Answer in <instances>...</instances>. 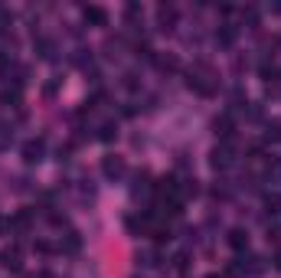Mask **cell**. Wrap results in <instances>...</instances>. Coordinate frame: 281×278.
<instances>
[{
    "instance_id": "cell-1",
    "label": "cell",
    "mask_w": 281,
    "mask_h": 278,
    "mask_svg": "<svg viewBox=\"0 0 281 278\" xmlns=\"http://www.w3.org/2000/svg\"><path fill=\"white\" fill-rule=\"evenodd\" d=\"M0 259H4V265L10 268V272H20V265H23V262H20V246L4 249V255H0Z\"/></svg>"
},
{
    "instance_id": "cell-2",
    "label": "cell",
    "mask_w": 281,
    "mask_h": 278,
    "mask_svg": "<svg viewBox=\"0 0 281 278\" xmlns=\"http://www.w3.org/2000/svg\"><path fill=\"white\" fill-rule=\"evenodd\" d=\"M43 157V141H26L23 144V161L26 164H36Z\"/></svg>"
},
{
    "instance_id": "cell-3",
    "label": "cell",
    "mask_w": 281,
    "mask_h": 278,
    "mask_svg": "<svg viewBox=\"0 0 281 278\" xmlns=\"http://www.w3.org/2000/svg\"><path fill=\"white\" fill-rule=\"evenodd\" d=\"M229 164H232V151H229V148H216V154H212V167L226 170Z\"/></svg>"
},
{
    "instance_id": "cell-4",
    "label": "cell",
    "mask_w": 281,
    "mask_h": 278,
    "mask_svg": "<svg viewBox=\"0 0 281 278\" xmlns=\"http://www.w3.org/2000/svg\"><path fill=\"white\" fill-rule=\"evenodd\" d=\"M105 173H108V177H121V173H125L121 157H108V161H105Z\"/></svg>"
},
{
    "instance_id": "cell-5",
    "label": "cell",
    "mask_w": 281,
    "mask_h": 278,
    "mask_svg": "<svg viewBox=\"0 0 281 278\" xmlns=\"http://www.w3.org/2000/svg\"><path fill=\"white\" fill-rule=\"evenodd\" d=\"M229 246H232V249H242V246H249V236H245L242 229H232V233H229Z\"/></svg>"
},
{
    "instance_id": "cell-6",
    "label": "cell",
    "mask_w": 281,
    "mask_h": 278,
    "mask_svg": "<svg viewBox=\"0 0 281 278\" xmlns=\"http://www.w3.org/2000/svg\"><path fill=\"white\" fill-rule=\"evenodd\" d=\"M216 134L232 137V118H229V115H226V118H216Z\"/></svg>"
},
{
    "instance_id": "cell-7",
    "label": "cell",
    "mask_w": 281,
    "mask_h": 278,
    "mask_svg": "<svg viewBox=\"0 0 281 278\" xmlns=\"http://www.w3.org/2000/svg\"><path fill=\"white\" fill-rule=\"evenodd\" d=\"M85 17H88V20H95V23H105V13H101L98 7H92V10H85Z\"/></svg>"
},
{
    "instance_id": "cell-8",
    "label": "cell",
    "mask_w": 281,
    "mask_h": 278,
    "mask_svg": "<svg viewBox=\"0 0 281 278\" xmlns=\"http://www.w3.org/2000/svg\"><path fill=\"white\" fill-rule=\"evenodd\" d=\"M265 134L278 141V137H281V121H268V131H265Z\"/></svg>"
},
{
    "instance_id": "cell-9",
    "label": "cell",
    "mask_w": 281,
    "mask_h": 278,
    "mask_svg": "<svg viewBox=\"0 0 281 278\" xmlns=\"http://www.w3.org/2000/svg\"><path fill=\"white\" fill-rule=\"evenodd\" d=\"M265 206H268L271 213H278L281 210V197H268V200H265Z\"/></svg>"
},
{
    "instance_id": "cell-10",
    "label": "cell",
    "mask_w": 281,
    "mask_h": 278,
    "mask_svg": "<svg viewBox=\"0 0 281 278\" xmlns=\"http://www.w3.org/2000/svg\"><path fill=\"white\" fill-rule=\"evenodd\" d=\"M275 268H281V252H278V255H275Z\"/></svg>"
},
{
    "instance_id": "cell-11",
    "label": "cell",
    "mask_w": 281,
    "mask_h": 278,
    "mask_svg": "<svg viewBox=\"0 0 281 278\" xmlns=\"http://www.w3.org/2000/svg\"><path fill=\"white\" fill-rule=\"evenodd\" d=\"M209 278H219V275H209Z\"/></svg>"
}]
</instances>
